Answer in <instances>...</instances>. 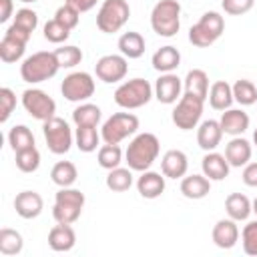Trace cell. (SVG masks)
Returning <instances> with one entry per match:
<instances>
[{"label":"cell","instance_id":"cell-52","mask_svg":"<svg viewBox=\"0 0 257 257\" xmlns=\"http://www.w3.org/2000/svg\"><path fill=\"white\" fill-rule=\"evenodd\" d=\"M251 209H253V213H255V215H257V197H255V199H253V203H251Z\"/></svg>","mask_w":257,"mask_h":257},{"label":"cell","instance_id":"cell-50","mask_svg":"<svg viewBox=\"0 0 257 257\" xmlns=\"http://www.w3.org/2000/svg\"><path fill=\"white\" fill-rule=\"evenodd\" d=\"M96 2L98 0H66V4H70V6H74L80 14L82 12H88V10H92L94 6H96Z\"/></svg>","mask_w":257,"mask_h":257},{"label":"cell","instance_id":"cell-27","mask_svg":"<svg viewBox=\"0 0 257 257\" xmlns=\"http://www.w3.org/2000/svg\"><path fill=\"white\" fill-rule=\"evenodd\" d=\"M118 50L126 58H141L145 54V38L139 32L128 30L118 38Z\"/></svg>","mask_w":257,"mask_h":257},{"label":"cell","instance_id":"cell-40","mask_svg":"<svg viewBox=\"0 0 257 257\" xmlns=\"http://www.w3.org/2000/svg\"><path fill=\"white\" fill-rule=\"evenodd\" d=\"M68 36H70V28H66L64 24H60L56 18H52V20H48L44 24V38L48 42L62 44L64 40H68Z\"/></svg>","mask_w":257,"mask_h":257},{"label":"cell","instance_id":"cell-51","mask_svg":"<svg viewBox=\"0 0 257 257\" xmlns=\"http://www.w3.org/2000/svg\"><path fill=\"white\" fill-rule=\"evenodd\" d=\"M12 10H14V4L12 0H0V22H8L10 16H12Z\"/></svg>","mask_w":257,"mask_h":257},{"label":"cell","instance_id":"cell-37","mask_svg":"<svg viewBox=\"0 0 257 257\" xmlns=\"http://www.w3.org/2000/svg\"><path fill=\"white\" fill-rule=\"evenodd\" d=\"M96 159H98V165H100L102 169L110 171V169L120 167V163H122V151H120L118 145H108V143H104V145L98 149Z\"/></svg>","mask_w":257,"mask_h":257},{"label":"cell","instance_id":"cell-28","mask_svg":"<svg viewBox=\"0 0 257 257\" xmlns=\"http://www.w3.org/2000/svg\"><path fill=\"white\" fill-rule=\"evenodd\" d=\"M185 92H191L195 96L207 98L209 96V76L201 68H193L185 76Z\"/></svg>","mask_w":257,"mask_h":257},{"label":"cell","instance_id":"cell-31","mask_svg":"<svg viewBox=\"0 0 257 257\" xmlns=\"http://www.w3.org/2000/svg\"><path fill=\"white\" fill-rule=\"evenodd\" d=\"M8 145H10V149L14 153L32 149L34 147V135H32V131L26 124H16L8 133Z\"/></svg>","mask_w":257,"mask_h":257},{"label":"cell","instance_id":"cell-8","mask_svg":"<svg viewBox=\"0 0 257 257\" xmlns=\"http://www.w3.org/2000/svg\"><path fill=\"white\" fill-rule=\"evenodd\" d=\"M203 104H205V98L195 96L191 92H185L179 98V102H177V106L173 108V114H171L175 126L181 128V131H193L199 124L201 116H203Z\"/></svg>","mask_w":257,"mask_h":257},{"label":"cell","instance_id":"cell-48","mask_svg":"<svg viewBox=\"0 0 257 257\" xmlns=\"http://www.w3.org/2000/svg\"><path fill=\"white\" fill-rule=\"evenodd\" d=\"M243 183L247 187H257V163H247L243 169Z\"/></svg>","mask_w":257,"mask_h":257},{"label":"cell","instance_id":"cell-15","mask_svg":"<svg viewBox=\"0 0 257 257\" xmlns=\"http://www.w3.org/2000/svg\"><path fill=\"white\" fill-rule=\"evenodd\" d=\"M187 169H189V159L179 149L167 151L161 159V171L167 179H181L187 175Z\"/></svg>","mask_w":257,"mask_h":257},{"label":"cell","instance_id":"cell-12","mask_svg":"<svg viewBox=\"0 0 257 257\" xmlns=\"http://www.w3.org/2000/svg\"><path fill=\"white\" fill-rule=\"evenodd\" d=\"M94 72H96V78L106 82V84L122 80L126 76V72H128L126 56H122V54H104V56H100L96 60Z\"/></svg>","mask_w":257,"mask_h":257},{"label":"cell","instance_id":"cell-47","mask_svg":"<svg viewBox=\"0 0 257 257\" xmlns=\"http://www.w3.org/2000/svg\"><path fill=\"white\" fill-rule=\"evenodd\" d=\"M255 0H221V6L227 14L231 16H239V14H245L253 8Z\"/></svg>","mask_w":257,"mask_h":257},{"label":"cell","instance_id":"cell-24","mask_svg":"<svg viewBox=\"0 0 257 257\" xmlns=\"http://www.w3.org/2000/svg\"><path fill=\"white\" fill-rule=\"evenodd\" d=\"M151 62H153V68L159 70L161 74H163V72H173V70H177L179 64H181V52H179L175 46H161V48L153 54Z\"/></svg>","mask_w":257,"mask_h":257},{"label":"cell","instance_id":"cell-30","mask_svg":"<svg viewBox=\"0 0 257 257\" xmlns=\"http://www.w3.org/2000/svg\"><path fill=\"white\" fill-rule=\"evenodd\" d=\"M50 179L58 187H72L76 183V179H78V171H76L74 163H70V161H58L52 167V171H50Z\"/></svg>","mask_w":257,"mask_h":257},{"label":"cell","instance_id":"cell-5","mask_svg":"<svg viewBox=\"0 0 257 257\" xmlns=\"http://www.w3.org/2000/svg\"><path fill=\"white\" fill-rule=\"evenodd\" d=\"M153 96H155V90L151 82L145 78H131L114 90V102L126 110L145 106Z\"/></svg>","mask_w":257,"mask_h":257},{"label":"cell","instance_id":"cell-53","mask_svg":"<svg viewBox=\"0 0 257 257\" xmlns=\"http://www.w3.org/2000/svg\"><path fill=\"white\" fill-rule=\"evenodd\" d=\"M253 143H255V147H257V128H255V133H253Z\"/></svg>","mask_w":257,"mask_h":257},{"label":"cell","instance_id":"cell-13","mask_svg":"<svg viewBox=\"0 0 257 257\" xmlns=\"http://www.w3.org/2000/svg\"><path fill=\"white\" fill-rule=\"evenodd\" d=\"M153 90H155V98H157L159 102H163V104H173V102H177V98H181L183 82H181V78H179L175 72H163V74L157 78Z\"/></svg>","mask_w":257,"mask_h":257},{"label":"cell","instance_id":"cell-41","mask_svg":"<svg viewBox=\"0 0 257 257\" xmlns=\"http://www.w3.org/2000/svg\"><path fill=\"white\" fill-rule=\"evenodd\" d=\"M199 24L209 32V34H213L215 38H219L221 34H223V30H225V20H223V16L219 14V12H205L201 18H199Z\"/></svg>","mask_w":257,"mask_h":257},{"label":"cell","instance_id":"cell-29","mask_svg":"<svg viewBox=\"0 0 257 257\" xmlns=\"http://www.w3.org/2000/svg\"><path fill=\"white\" fill-rule=\"evenodd\" d=\"M102 118V112L92 102H82L72 110V120L76 126H96Z\"/></svg>","mask_w":257,"mask_h":257},{"label":"cell","instance_id":"cell-3","mask_svg":"<svg viewBox=\"0 0 257 257\" xmlns=\"http://www.w3.org/2000/svg\"><path fill=\"white\" fill-rule=\"evenodd\" d=\"M151 26L163 38L175 36L181 28V4H179V0H159L151 12Z\"/></svg>","mask_w":257,"mask_h":257},{"label":"cell","instance_id":"cell-26","mask_svg":"<svg viewBox=\"0 0 257 257\" xmlns=\"http://www.w3.org/2000/svg\"><path fill=\"white\" fill-rule=\"evenodd\" d=\"M225 211L233 221H247L249 215L253 213L251 201L243 193H231L225 199Z\"/></svg>","mask_w":257,"mask_h":257},{"label":"cell","instance_id":"cell-22","mask_svg":"<svg viewBox=\"0 0 257 257\" xmlns=\"http://www.w3.org/2000/svg\"><path fill=\"white\" fill-rule=\"evenodd\" d=\"M225 159L231 167H245L251 159V143L243 137H233L225 147Z\"/></svg>","mask_w":257,"mask_h":257},{"label":"cell","instance_id":"cell-4","mask_svg":"<svg viewBox=\"0 0 257 257\" xmlns=\"http://www.w3.org/2000/svg\"><path fill=\"white\" fill-rule=\"evenodd\" d=\"M84 207V193L72 187H60V191L54 197V207H52V217L56 223H66L72 225L78 221L80 213Z\"/></svg>","mask_w":257,"mask_h":257},{"label":"cell","instance_id":"cell-33","mask_svg":"<svg viewBox=\"0 0 257 257\" xmlns=\"http://www.w3.org/2000/svg\"><path fill=\"white\" fill-rule=\"evenodd\" d=\"M100 139H102V137H100V133L96 131V126H76L74 143H76L78 151H82V153H92V151H96Z\"/></svg>","mask_w":257,"mask_h":257},{"label":"cell","instance_id":"cell-43","mask_svg":"<svg viewBox=\"0 0 257 257\" xmlns=\"http://www.w3.org/2000/svg\"><path fill=\"white\" fill-rule=\"evenodd\" d=\"M12 24H16V26L22 28L24 32L32 34V32L36 30V26H38V14H36L32 8H20V10L16 12Z\"/></svg>","mask_w":257,"mask_h":257},{"label":"cell","instance_id":"cell-34","mask_svg":"<svg viewBox=\"0 0 257 257\" xmlns=\"http://www.w3.org/2000/svg\"><path fill=\"white\" fill-rule=\"evenodd\" d=\"M106 187L114 193L128 191L133 187V169H124V167L110 169L106 175Z\"/></svg>","mask_w":257,"mask_h":257},{"label":"cell","instance_id":"cell-35","mask_svg":"<svg viewBox=\"0 0 257 257\" xmlns=\"http://www.w3.org/2000/svg\"><path fill=\"white\" fill-rule=\"evenodd\" d=\"M24 50H26V42H20L12 36H6L0 40V58L2 62L10 64V62H18L22 56H24Z\"/></svg>","mask_w":257,"mask_h":257},{"label":"cell","instance_id":"cell-20","mask_svg":"<svg viewBox=\"0 0 257 257\" xmlns=\"http://www.w3.org/2000/svg\"><path fill=\"white\" fill-rule=\"evenodd\" d=\"M137 191L143 199H157L165 191V175L155 171H143L137 179Z\"/></svg>","mask_w":257,"mask_h":257},{"label":"cell","instance_id":"cell-36","mask_svg":"<svg viewBox=\"0 0 257 257\" xmlns=\"http://www.w3.org/2000/svg\"><path fill=\"white\" fill-rule=\"evenodd\" d=\"M233 98L241 104V106H249L257 102V86L247 80V78H239L233 84Z\"/></svg>","mask_w":257,"mask_h":257},{"label":"cell","instance_id":"cell-44","mask_svg":"<svg viewBox=\"0 0 257 257\" xmlns=\"http://www.w3.org/2000/svg\"><path fill=\"white\" fill-rule=\"evenodd\" d=\"M14 108H16V94L12 92V88L2 86L0 88V122H6L14 112Z\"/></svg>","mask_w":257,"mask_h":257},{"label":"cell","instance_id":"cell-49","mask_svg":"<svg viewBox=\"0 0 257 257\" xmlns=\"http://www.w3.org/2000/svg\"><path fill=\"white\" fill-rule=\"evenodd\" d=\"M4 34H6V36H12V38H16V40H20V42H28V40H30V34L24 32L22 28H18L16 24H10Z\"/></svg>","mask_w":257,"mask_h":257},{"label":"cell","instance_id":"cell-18","mask_svg":"<svg viewBox=\"0 0 257 257\" xmlns=\"http://www.w3.org/2000/svg\"><path fill=\"white\" fill-rule=\"evenodd\" d=\"M229 161L225 159V155L221 153H215V151H209L203 161H201V169H203V175L209 179V181H223L225 177H229Z\"/></svg>","mask_w":257,"mask_h":257},{"label":"cell","instance_id":"cell-23","mask_svg":"<svg viewBox=\"0 0 257 257\" xmlns=\"http://www.w3.org/2000/svg\"><path fill=\"white\" fill-rule=\"evenodd\" d=\"M233 86L227 80H215L209 86V104L215 110H227L233 104Z\"/></svg>","mask_w":257,"mask_h":257},{"label":"cell","instance_id":"cell-6","mask_svg":"<svg viewBox=\"0 0 257 257\" xmlns=\"http://www.w3.org/2000/svg\"><path fill=\"white\" fill-rule=\"evenodd\" d=\"M131 16V6L126 0H104L96 12V28L104 34L118 32Z\"/></svg>","mask_w":257,"mask_h":257},{"label":"cell","instance_id":"cell-39","mask_svg":"<svg viewBox=\"0 0 257 257\" xmlns=\"http://www.w3.org/2000/svg\"><path fill=\"white\" fill-rule=\"evenodd\" d=\"M16 167L22 173H34L40 167V153H38V149L32 147V149L16 153Z\"/></svg>","mask_w":257,"mask_h":257},{"label":"cell","instance_id":"cell-1","mask_svg":"<svg viewBox=\"0 0 257 257\" xmlns=\"http://www.w3.org/2000/svg\"><path fill=\"white\" fill-rule=\"evenodd\" d=\"M159 151H161V143H159L157 135H153V133H139L128 143L126 153H124L128 169L139 171V173L149 171L153 167V163L157 161Z\"/></svg>","mask_w":257,"mask_h":257},{"label":"cell","instance_id":"cell-25","mask_svg":"<svg viewBox=\"0 0 257 257\" xmlns=\"http://www.w3.org/2000/svg\"><path fill=\"white\" fill-rule=\"evenodd\" d=\"M211 191V181L205 177V175H189V177H183L181 181V193L187 197V199H203L207 197Z\"/></svg>","mask_w":257,"mask_h":257},{"label":"cell","instance_id":"cell-45","mask_svg":"<svg viewBox=\"0 0 257 257\" xmlns=\"http://www.w3.org/2000/svg\"><path fill=\"white\" fill-rule=\"evenodd\" d=\"M54 18L60 22V24H64L66 28H76V24H78V18H80V12L74 8V6H70V4H62L56 12H54Z\"/></svg>","mask_w":257,"mask_h":257},{"label":"cell","instance_id":"cell-14","mask_svg":"<svg viewBox=\"0 0 257 257\" xmlns=\"http://www.w3.org/2000/svg\"><path fill=\"white\" fill-rule=\"evenodd\" d=\"M211 237H213V243L219 247V249H231L237 245L239 241V227H237V221H233L231 217L229 219H219L211 231Z\"/></svg>","mask_w":257,"mask_h":257},{"label":"cell","instance_id":"cell-54","mask_svg":"<svg viewBox=\"0 0 257 257\" xmlns=\"http://www.w3.org/2000/svg\"><path fill=\"white\" fill-rule=\"evenodd\" d=\"M20 2H36V0H20Z\"/></svg>","mask_w":257,"mask_h":257},{"label":"cell","instance_id":"cell-32","mask_svg":"<svg viewBox=\"0 0 257 257\" xmlns=\"http://www.w3.org/2000/svg\"><path fill=\"white\" fill-rule=\"evenodd\" d=\"M22 247H24V239L16 229H10V227L0 229V253L2 255H6V257L18 255L22 251Z\"/></svg>","mask_w":257,"mask_h":257},{"label":"cell","instance_id":"cell-2","mask_svg":"<svg viewBox=\"0 0 257 257\" xmlns=\"http://www.w3.org/2000/svg\"><path fill=\"white\" fill-rule=\"evenodd\" d=\"M58 68H60V64H58L54 52L40 50V52L30 54L28 58H24V62L20 64V76L28 84H38V82L52 78L58 72Z\"/></svg>","mask_w":257,"mask_h":257},{"label":"cell","instance_id":"cell-10","mask_svg":"<svg viewBox=\"0 0 257 257\" xmlns=\"http://www.w3.org/2000/svg\"><path fill=\"white\" fill-rule=\"evenodd\" d=\"M22 106H24V110L32 118L42 120V122L48 120V118H52L54 112H56L54 98L48 92L40 90V88H26L22 92Z\"/></svg>","mask_w":257,"mask_h":257},{"label":"cell","instance_id":"cell-16","mask_svg":"<svg viewBox=\"0 0 257 257\" xmlns=\"http://www.w3.org/2000/svg\"><path fill=\"white\" fill-rule=\"evenodd\" d=\"M14 209L22 219H36L44 209V201L36 191H22L14 199Z\"/></svg>","mask_w":257,"mask_h":257},{"label":"cell","instance_id":"cell-46","mask_svg":"<svg viewBox=\"0 0 257 257\" xmlns=\"http://www.w3.org/2000/svg\"><path fill=\"white\" fill-rule=\"evenodd\" d=\"M215 40H217V38H215L213 34H209V32H207L199 22H197V24H193V26H191V30H189V42H191L193 46L207 48V46H211Z\"/></svg>","mask_w":257,"mask_h":257},{"label":"cell","instance_id":"cell-11","mask_svg":"<svg viewBox=\"0 0 257 257\" xmlns=\"http://www.w3.org/2000/svg\"><path fill=\"white\" fill-rule=\"evenodd\" d=\"M60 92L70 102H84L94 94V78L88 72H70L60 84Z\"/></svg>","mask_w":257,"mask_h":257},{"label":"cell","instance_id":"cell-9","mask_svg":"<svg viewBox=\"0 0 257 257\" xmlns=\"http://www.w3.org/2000/svg\"><path fill=\"white\" fill-rule=\"evenodd\" d=\"M42 133H44V141L50 153L54 155H66L72 147V131L68 126V122L60 116H52L48 120L42 122Z\"/></svg>","mask_w":257,"mask_h":257},{"label":"cell","instance_id":"cell-21","mask_svg":"<svg viewBox=\"0 0 257 257\" xmlns=\"http://www.w3.org/2000/svg\"><path fill=\"white\" fill-rule=\"evenodd\" d=\"M221 128L225 135L231 137H241L247 128H249V114L241 108H227L221 114Z\"/></svg>","mask_w":257,"mask_h":257},{"label":"cell","instance_id":"cell-19","mask_svg":"<svg viewBox=\"0 0 257 257\" xmlns=\"http://www.w3.org/2000/svg\"><path fill=\"white\" fill-rule=\"evenodd\" d=\"M48 245L52 251L56 253H64L70 251L76 245V233L70 225L66 223H58L48 231Z\"/></svg>","mask_w":257,"mask_h":257},{"label":"cell","instance_id":"cell-7","mask_svg":"<svg viewBox=\"0 0 257 257\" xmlns=\"http://www.w3.org/2000/svg\"><path fill=\"white\" fill-rule=\"evenodd\" d=\"M139 131V116L133 112H114L102 122L100 137L108 145H118L126 137L135 135Z\"/></svg>","mask_w":257,"mask_h":257},{"label":"cell","instance_id":"cell-38","mask_svg":"<svg viewBox=\"0 0 257 257\" xmlns=\"http://www.w3.org/2000/svg\"><path fill=\"white\" fill-rule=\"evenodd\" d=\"M52 52H54L60 68H74L82 60V50L78 46H72V44H64V46H60Z\"/></svg>","mask_w":257,"mask_h":257},{"label":"cell","instance_id":"cell-17","mask_svg":"<svg viewBox=\"0 0 257 257\" xmlns=\"http://www.w3.org/2000/svg\"><path fill=\"white\" fill-rule=\"evenodd\" d=\"M223 135H225V133H223L219 120H213V118L203 120V122L199 124V128H197V145H199L205 153L215 151V149L219 147Z\"/></svg>","mask_w":257,"mask_h":257},{"label":"cell","instance_id":"cell-42","mask_svg":"<svg viewBox=\"0 0 257 257\" xmlns=\"http://www.w3.org/2000/svg\"><path fill=\"white\" fill-rule=\"evenodd\" d=\"M241 243L243 251L251 257H257V219L249 221L241 231Z\"/></svg>","mask_w":257,"mask_h":257}]
</instances>
